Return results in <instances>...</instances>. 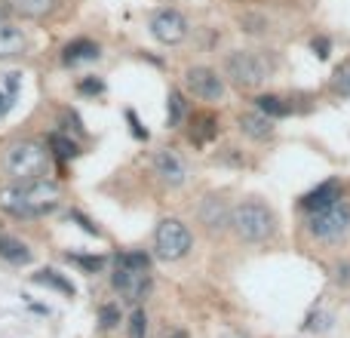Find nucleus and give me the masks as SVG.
Here are the masks:
<instances>
[{"label": "nucleus", "instance_id": "10", "mask_svg": "<svg viewBox=\"0 0 350 338\" xmlns=\"http://www.w3.org/2000/svg\"><path fill=\"white\" fill-rule=\"evenodd\" d=\"M111 286H114V292L120 296V302L139 308V304L145 302V298L151 296V289H154V274L114 265V271H111Z\"/></svg>", "mask_w": 350, "mask_h": 338}, {"label": "nucleus", "instance_id": "19", "mask_svg": "<svg viewBox=\"0 0 350 338\" xmlns=\"http://www.w3.org/2000/svg\"><path fill=\"white\" fill-rule=\"evenodd\" d=\"M0 261L6 265H16V268H25L34 261V252H31L28 243H22L18 237L12 234H0Z\"/></svg>", "mask_w": 350, "mask_h": 338}, {"label": "nucleus", "instance_id": "34", "mask_svg": "<svg viewBox=\"0 0 350 338\" xmlns=\"http://www.w3.org/2000/svg\"><path fill=\"white\" fill-rule=\"evenodd\" d=\"M129 338H148V314L142 304L129 317Z\"/></svg>", "mask_w": 350, "mask_h": 338}, {"label": "nucleus", "instance_id": "32", "mask_svg": "<svg viewBox=\"0 0 350 338\" xmlns=\"http://www.w3.org/2000/svg\"><path fill=\"white\" fill-rule=\"evenodd\" d=\"M310 53L317 55V62H329V55H332V37L329 34H314L308 40Z\"/></svg>", "mask_w": 350, "mask_h": 338}, {"label": "nucleus", "instance_id": "30", "mask_svg": "<svg viewBox=\"0 0 350 338\" xmlns=\"http://www.w3.org/2000/svg\"><path fill=\"white\" fill-rule=\"evenodd\" d=\"M215 164H221V166H234V169H243L249 164L246 160V154H243V148H237V145H224L221 151L215 154Z\"/></svg>", "mask_w": 350, "mask_h": 338}, {"label": "nucleus", "instance_id": "6", "mask_svg": "<svg viewBox=\"0 0 350 338\" xmlns=\"http://www.w3.org/2000/svg\"><path fill=\"white\" fill-rule=\"evenodd\" d=\"M193 249V231L181 218H160L154 228V255L160 261H181Z\"/></svg>", "mask_w": 350, "mask_h": 338}, {"label": "nucleus", "instance_id": "13", "mask_svg": "<svg viewBox=\"0 0 350 338\" xmlns=\"http://www.w3.org/2000/svg\"><path fill=\"white\" fill-rule=\"evenodd\" d=\"M151 169L166 187H185L187 179H191V169H187V160L181 157L175 148H160L151 157Z\"/></svg>", "mask_w": 350, "mask_h": 338}, {"label": "nucleus", "instance_id": "21", "mask_svg": "<svg viewBox=\"0 0 350 338\" xmlns=\"http://www.w3.org/2000/svg\"><path fill=\"white\" fill-rule=\"evenodd\" d=\"M326 96H332V99H341V102H347L350 99V55L347 59H341L338 65L332 68V74H329V80H326Z\"/></svg>", "mask_w": 350, "mask_h": 338}, {"label": "nucleus", "instance_id": "14", "mask_svg": "<svg viewBox=\"0 0 350 338\" xmlns=\"http://www.w3.org/2000/svg\"><path fill=\"white\" fill-rule=\"evenodd\" d=\"M237 129H240V135H246L249 142H255V145H267V142L277 139V120L265 117L255 108L237 114Z\"/></svg>", "mask_w": 350, "mask_h": 338}, {"label": "nucleus", "instance_id": "29", "mask_svg": "<svg viewBox=\"0 0 350 338\" xmlns=\"http://www.w3.org/2000/svg\"><path fill=\"white\" fill-rule=\"evenodd\" d=\"M120 323H123V311L117 302H108L98 308V329H102V333H111V329H117Z\"/></svg>", "mask_w": 350, "mask_h": 338}, {"label": "nucleus", "instance_id": "33", "mask_svg": "<svg viewBox=\"0 0 350 338\" xmlns=\"http://www.w3.org/2000/svg\"><path fill=\"white\" fill-rule=\"evenodd\" d=\"M332 283L338 286V289H350V255H345V259H338L332 265Z\"/></svg>", "mask_w": 350, "mask_h": 338}, {"label": "nucleus", "instance_id": "12", "mask_svg": "<svg viewBox=\"0 0 350 338\" xmlns=\"http://www.w3.org/2000/svg\"><path fill=\"white\" fill-rule=\"evenodd\" d=\"M347 197V181L341 179V175H329V179L317 181L314 187H308V191L298 197V212L301 216H310V212H323L329 209V206H335L338 200Z\"/></svg>", "mask_w": 350, "mask_h": 338}, {"label": "nucleus", "instance_id": "8", "mask_svg": "<svg viewBox=\"0 0 350 338\" xmlns=\"http://www.w3.org/2000/svg\"><path fill=\"white\" fill-rule=\"evenodd\" d=\"M148 31H151V37L157 43H163V47H181V43L191 37V22H187V16L181 10H175V6H160V10H154L151 16H148Z\"/></svg>", "mask_w": 350, "mask_h": 338}, {"label": "nucleus", "instance_id": "1", "mask_svg": "<svg viewBox=\"0 0 350 338\" xmlns=\"http://www.w3.org/2000/svg\"><path fill=\"white\" fill-rule=\"evenodd\" d=\"M62 203V187L53 179L12 181L0 187V209L12 218H43L53 216Z\"/></svg>", "mask_w": 350, "mask_h": 338}, {"label": "nucleus", "instance_id": "27", "mask_svg": "<svg viewBox=\"0 0 350 338\" xmlns=\"http://www.w3.org/2000/svg\"><path fill=\"white\" fill-rule=\"evenodd\" d=\"M65 261L74 268H80L83 274H102L108 259L105 255H86V252H65Z\"/></svg>", "mask_w": 350, "mask_h": 338}, {"label": "nucleus", "instance_id": "37", "mask_svg": "<svg viewBox=\"0 0 350 338\" xmlns=\"http://www.w3.org/2000/svg\"><path fill=\"white\" fill-rule=\"evenodd\" d=\"M221 338H249V335H243V333H224Z\"/></svg>", "mask_w": 350, "mask_h": 338}, {"label": "nucleus", "instance_id": "9", "mask_svg": "<svg viewBox=\"0 0 350 338\" xmlns=\"http://www.w3.org/2000/svg\"><path fill=\"white\" fill-rule=\"evenodd\" d=\"M304 102H314V96H301V92H265V90L252 96V108L277 123L286 120V117L308 114L314 105H304Z\"/></svg>", "mask_w": 350, "mask_h": 338}, {"label": "nucleus", "instance_id": "35", "mask_svg": "<svg viewBox=\"0 0 350 338\" xmlns=\"http://www.w3.org/2000/svg\"><path fill=\"white\" fill-rule=\"evenodd\" d=\"M68 218H71V222H77V224H80V228H83V231H86V234H92V237H102V231H98V228H96V224H92V222H90V218H86V216H83V212L71 209V212H68Z\"/></svg>", "mask_w": 350, "mask_h": 338}, {"label": "nucleus", "instance_id": "22", "mask_svg": "<svg viewBox=\"0 0 350 338\" xmlns=\"http://www.w3.org/2000/svg\"><path fill=\"white\" fill-rule=\"evenodd\" d=\"M187 117H191L187 92H181V90H170V96H166V127H170V129L185 127Z\"/></svg>", "mask_w": 350, "mask_h": 338}, {"label": "nucleus", "instance_id": "26", "mask_svg": "<svg viewBox=\"0 0 350 338\" xmlns=\"http://www.w3.org/2000/svg\"><path fill=\"white\" fill-rule=\"evenodd\" d=\"M114 265L135 268V271H151L154 255H151V252H145V249H123V252H117V255H114Z\"/></svg>", "mask_w": 350, "mask_h": 338}, {"label": "nucleus", "instance_id": "25", "mask_svg": "<svg viewBox=\"0 0 350 338\" xmlns=\"http://www.w3.org/2000/svg\"><path fill=\"white\" fill-rule=\"evenodd\" d=\"M335 326V314L329 308H323V302H317L314 308L304 314V323H301V333H310V335H323Z\"/></svg>", "mask_w": 350, "mask_h": 338}, {"label": "nucleus", "instance_id": "17", "mask_svg": "<svg viewBox=\"0 0 350 338\" xmlns=\"http://www.w3.org/2000/svg\"><path fill=\"white\" fill-rule=\"evenodd\" d=\"M28 31L18 28L16 22H0V62L3 59H16V55H22L25 49H28Z\"/></svg>", "mask_w": 350, "mask_h": 338}, {"label": "nucleus", "instance_id": "16", "mask_svg": "<svg viewBox=\"0 0 350 338\" xmlns=\"http://www.w3.org/2000/svg\"><path fill=\"white\" fill-rule=\"evenodd\" d=\"M102 59V47L90 37H74L62 47V65L65 68H77V65H86V62H98Z\"/></svg>", "mask_w": 350, "mask_h": 338}, {"label": "nucleus", "instance_id": "28", "mask_svg": "<svg viewBox=\"0 0 350 338\" xmlns=\"http://www.w3.org/2000/svg\"><path fill=\"white\" fill-rule=\"evenodd\" d=\"M18 86H22V77H18V74H3V80H0V117H6V111L16 105Z\"/></svg>", "mask_w": 350, "mask_h": 338}, {"label": "nucleus", "instance_id": "4", "mask_svg": "<svg viewBox=\"0 0 350 338\" xmlns=\"http://www.w3.org/2000/svg\"><path fill=\"white\" fill-rule=\"evenodd\" d=\"M53 166V154L37 139H16L0 154V169L10 181H34L46 179Z\"/></svg>", "mask_w": 350, "mask_h": 338}, {"label": "nucleus", "instance_id": "15", "mask_svg": "<svg viewBox=\"0 0 350 338\" xmlns=\"http://www.w3.org/2000/svg\"><path fill=\"white\" fill-rule=\"evenodd\" d=\"M221 133V123L212 111H191L187 117V142L193 148H209Z\"/></svg>", "mask_w": 350, "mask_h": 338}, {"label": "nucleus", "instance_id": "11", "mask_svg": "<svg viewBox=\"0 0 350 338\" xmlns=\"http://www.w3.org/2000/svg\"><path fill=\"white\" fill-rule=\"evenodd\" d=\"M230 212H234V203H230L224 194L212 191L197 203V212H193V216H197V224L209 237H221L230 231Z\"/></svg>", "mask_w": 350, "mask_h": 338}, {"label": "nucleus", "instance_id": "3", "mask_svg": "<svg viewBox=\"0 0 350 338\" xmlns=\"http://www.w3.org/2000/svg\"><path fill=\"white\" fill-rule=\"evenodd\" d=\"M221 74L230 86L243 92H261L277 74V59L267 49L255 47H240L224 53L221 59Z\"/></svg>", "mask_w": 350, "mask_h": 338}, {"label": "nucleus", "instance_id": "31", "mask_svg": "<svg viewBox=\"0 0 350 338\" xmlns=\"http://www.w3.org/2000/svg\"><path fill=\"white\" fill-rule=\"evenodd\" d=\"M105 90H108V86H105V80L102 77H96V74H86V77H80L77 80V92L80 96H105Z\"/></svg>", "mask_w": 350, "mask_h": 338}, {"label": "nucleus", "instance_id": "18", "mask_svg": "<svg viewBox=\"0 0 350 338\" xmlns=\"http://www.w3.org/2000/svg\"><path fill=\"white\" fill-rule=\"evenodd\" d=\"M12 10V16L31 18V22H40V18L53 16L55 10L62 6V0H6Z\"/></svg>", "mask_w": 350, "mask_h": 338}, {"label": "nucleus", "instance_id": "7", "mask_svg": "<svg viewBox=\"0 0 350 338\" xmlns=\"http://www.w3.org/2000/svg\"><path fill=\"white\" fill-rule=\"evenodd\" d=\"M181 83H185L187 96L197 99V102H206V105H218L228 96V80L212 65H191L185 71V77H181Z\"/></svg>", "mask_w": 350, "mask_h": 338}, {"label": "nucleus", "instance_id": "20", "mask_svg": "<svg viewBox=\"0 0 350 338\" xmlns=\"http://www.w3.org/2000/svg\"><path fill=\"white\" fill-rule=\"evenodd\" d=\"M31 283L34 286H43V289H55V292H62L65 298H74V283L65 277L62 271H55V268H40L37 274H31Z\"/></svg>", "mask_w": 350, "mask_h": 338}, {"label": "nucleus", "instance_id": "2", "mask_svg": "<svg viewBox=\"0 0 350 338\" xmlns=\"http://www.w3.org/2000/svg\"><path fill=\"white\" fill-rule=\"evenodd\" d=\"M230 231L243 246H267L280 237V216L265 197H243L230 212Z\"/></svg>", "mask_w": 350, "mask_h": 338}, {"label": "nucleus", "instance_id": "5", "mask_svg": "<svg viewBox=\"0 0 350 338\" xmlns=\"http://www.w3.org/2000/svg\"><path fill=\"white\" fill-rule=\"evenodd\" d=\"M301 234L320 249H338L350 243V200H338L323 212L301 218Z\"/></svg>", "mask_w": 350, "mask_h": 338}, {"label": "nucleus", "instance_id": "23", "mask_svg": "<svg viewBox=\"0 0 350 338\" xmlns=\"http://www.w3.org/2000/svg\"><path fill=\"white\" fill-rule=\"evenodd\" d=\"M237 25H240V31H243V34L255 37V40H265V37H271V34H273V22L265 16V12H255V10L240 12V18H237Z\"/></svg>", "mask_w": 350, "mask_h": 338}, {"label": "nucleus", "instance_id": "24", "mask_svg": "<svg viewBox=\"0 0 350 338\" xmlns=\"http://www.w3.org/2000/svg\"><path fill=\"white\" fill-rule=\"evenodd\" d=\"M46 148L55 160H62V164H68V160H74L80 154V145L71 139V133H62V129H53V133L46 135Z\"/></svg>", "mask_w": 350, "mask_h": 338}, {"label": "nucleus", "instance_id": "36", "mask_svg": "<svg viewBox=\"0 0 350 338\" xmlns=\"http://www.w3.org/2000/svg\"><path fill=\"white\" fill-rule=\"evenodd\" d=\"M126 120L133 123V135H135V139H145V142H148V129H142V123H139V117H135V111H126Z\"/></svg>", "mask_w": 350, "mask_h": 338}]
</instances>
